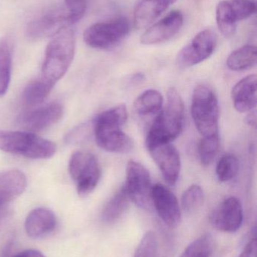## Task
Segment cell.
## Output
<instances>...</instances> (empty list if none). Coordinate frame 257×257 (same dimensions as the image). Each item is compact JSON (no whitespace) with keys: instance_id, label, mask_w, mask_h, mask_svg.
Returning a JSON list of instances; mask_svg holds the SVG:
<instances>
[{"instance_id":"31","label":"cell","mask_w":257,"mask_h":257,"mask_svg":"<svg viewBox=\"0 0 257 257\" xmlns=\"http://www.w3.org/2000/svg\"><path fill=\"white\" fill-rule=\"evenodd\" d=\"M237 21H242L256 12V0H228Z\"/></svg>"},{"instance_id":"4","label":"cell","mask_w":257,"mask_h":257,"mask_svg":"<svg viewBox=\"0 0 257 257\" xmlns=\"http://www.w3.org/2000/svg\"><path fill=\"white\" fill-rule=\"evenodd\" d=\"M0 150L30 159H48L56 152L55 144L27 131L0 130Z\"/></svg>"},{"instance_id":"15","label":"cell","mask_w":257,"mask_h":257,"mask_svg":"<svg viewBox=\"0 0 257 257\" xmlns=\"http://www.w3.org/2000/svg\"><path fill=\"white\" fill-rule=\"evenodd\" d=\"M184 24V17L179 11H172L162 19L151 26L140 38L144 45H156L173 38Z\"/></svg>"},{"instance_id":"28","label":"cell","mask_w":257,"mask_h":257,"mask_svg":"<svg viewBox=\"0 0 257 257\" xmlns=\"http://www.w3.org/2000/svg\"><path fill=\"white\" fill-rule=\"evenodd\" d=\"M220 148L219 133L212 136H203L199 145V158L204 166H208L214 161Z\"/></svg>"},{"instance_id":"35","label":"cell","mask_w":257,"mask_h":257,"mask_svg":"<svg viewBox=\"0 0 257 257\" xmlns=\"http://www.w3.org/2000/svg\"><path fill=\"white\" fill-rule=\"evenodd\" d=\"M247 124L250 125L251 127H256V111L254 110H252L250 112L247 114Z\"/></svg>"},{"instance_id":"21","label":"cell","mask_w":257,"mask_h":257,"mask_svg":"<svg viewBox=\"0 0 257 257\" xmlns=\"http://www.w3.org/2000/svg\"><path fill=\"white\" fill-rule=\"evenodd\" d=\"M13 43L11 38L0 40V96L6 94L12 75Z\"/></svg>"},{"instance_id":"16","label":"cell","mask_w":257,"mask_h":257,"mask_svg":"<svg viewBox=\"0 0 257 257\" xmlns=\"http://www.w3.org/2000/svg\"><path fill=\"white\" fill-rule=\"evenodd\" d=\"M27 184V178L21 171L0 173V220L7 215L11 202L24 193Z\"/></svg>"},{"instance_id":"20","label":"cell","mask_w":257,"mask_h":257,"mask_svg":"<svg viewBox=\"0 0 257 257\" xmlns=\"http://www.w3.org/2000/svg\"><path fill=\"white\" fill-rule=\"evenodd\" d=\"M162 95L155 90H147L137 96L133 104V111L136 115L146 117L159 113L162 108Z\"/></svg>"},{"instance_id":"8","label":"cell","mask_w":257,"mask_h":257,"mask_svg":"<svg viewBox=\"0 0 257 257\" xmlns=\"http://www.w3.org/2000/svg\"><path fill=\"white\" fill-rule=\"evenodd\" d=\"M130 200L142 209L152 210V188L149 171L138 162L130 160L124 184Z\"/></svg>"},{"instance_id":"29","label":"cell","mask_w":257,"mask_h":257,"mask_svg":"<svg viewBox=\"0 0 257 257\" xmlns=\"http://www.w3.org/2000/svg\"><path fill=\"white\" fill-rule=\"evenodd\" d=\"M239 163L233 154H225L217 165V175L219 181L226 182L235 178L238 174Z\"/></svg>"},{"instance_id":"10","label":"cell","mask_w":257,"mask_h":257,"mask_svg":"<svg viewBox=\"0 0 257 257\" xmlns=\"http://www.w3.org/2000/svg\"><path fill=\"white\" fill-rule=\"evenodd\" d=\"M70 17L65 7L54 8L29 24L27 36L30 39H42L53 36L66 27H71Z\"/></svg>"},{"instance_id":"18","label":"cell","mask_w":257,"mask_h":257,"mask_svg":"<svg viewBox=\"0 0 257 257\" xmlns=\"http://www.w3.org/2000/svg\"><path fill=\"white\" fill-rule=\"evenodd\" d=\"M257 78L250 75L240 80L232 88L231 96L234 107L238 112L254 110L256 105Z\"/></svg>"},{"instance_id":"14","label":"cell","mask_w":257,"mask_h":257,"mask_svg":"<svg viewBox=\"0 0 257 257\" xmlns=\"http://www.w3.org/2000/svg\"><path fill=\"white\" fill-rule=\"evenodd\" d=\"M167 184L174 185L179 178L181 159L172 142L160 144L147 149Z\"/></svg>"},{"instance_id":"32","label":"cell","mask_w":257,"mask_h":257,"mask_svg":"<svg viewBox=\"0 0 257 257\" xmlns=\"http://www.w3.org/2000/svg\"><path fill=\"white\" fill-rule=\"evenodd\" d=\"M89 0H64L65 8L72 24L78 22L85 14Z\"/></svg>"},{"instance_id":"7","label":"cell","mask_w":257,"mask_h":257,"mask_svg":"<svg viewBox=\"0 0 257 257\" xmlns=\"http://www.w3.org/2000/svg\"><path fill=\"white\" fill-rule=\"evenodd\" d=\"M69 172L76 184L78 194L86 196L98 185L101 169L96 157L92 153L76 151L69 160Z\"/></svg>"},{"instance_id":"17","label":"cell","mask_w":257,"mask_h":257,"mask_svg":"<svg viewBox=\"0 0 257 257\" xmlns=\"http://www.w3.org/2000/svg\"><path fill=\"white\" fill-rule=\"evenodd\" d=\"M57 225L54 212L45 208H38L30 211L26 218L24 227L32 238H41L52 232Z\"/></svg>"},{"instance_id":"13","label":"cell","mask_w":257,"mask_h":257,"mask_svg":"<svg viewBox=\"0 0 257 257\" xmlns=\"http://www.w3.org/2000/svg\"><path fill=\"white\" fill-rule=\"evenodd\" d=\"M152 205L162 221L170 228L179 226L182 220L181 206L176 196L162 184L152 188Z\"/></svg>"},{"instance_id":"26","label":"cell","mask_w":257,"mask_h":257,"mask_svg":"<svg viewBox=\"0 0 257 257\" xmlns=\"http://www.w3.org/2000/svg\"><path fill=\"white\" fill-rule=\"evenodd\" d=\"M215 246L214 237L211 234H205L189 244L181 257H211Z\"/></svg>"},{"instance_id":"22","label":"cell","mask_w":257,"mask_h":257,"mask_svg":"<svg viewBox=\"0 0 257 257\" xmlns=\"http://www.w3.org/2000/svg\"><path fill=\"white\" fill-rule=\"evenodd\" d=\"M129 200L125 186H122L104 207L101 214L102 221L107 224L117 221L128 208Z\"/></svg>"},{"instance_id":"27","label":"cell","mask_w":257,"mask_h":257,"mask_svg":"<svg viewBox=\"0 0 257 257\" xmlns=\"http://www.w3.org/2000/svg\"><path fill=\"white\" fill-rule=\"evenodd\" d=\"M205 195L202 187L193 184L187 189L181 197V207L187 214L196 212L203 205Z\"/></svg>"},{"instance_id":"3","label":"cell","mask_w":257,"mask_h":257,"mask_svg":"<svg viewBox=\"0 0 257 257\" xmlns=\"http://www.w3.org/2000/svg\"><path fill=\"white\" fill-rule=\"evenodd\" d=\"M75 45V33L71 27H64L51 36L45 50L42 76L56 84L72 63Z\"/></svg>"},{"instance_id":"25","label":"cell","mask_w":257,"mask_h":257,"mask_svg":"<svg viewBox=\"0 0 257 257\" xmlns=\"http://www.w3.org/2000/svg\"><path fill=\"white\" fill-rule=\"evenodd\" d=\"M217 27L220 33L226 38H230L236 31L237 21L228 0L220 2L216 12Z\"/></svg>"},{"instance_id":"9","label":"cell","mask_w":257,"mask_h":257,"mask_svg":"<svg viewBox=\"0 0 257 257\" xmlns=\"http://www.w3.org/2000/svg\"><path fill=\"white\" fill-rule=\"evenodd\" d=\"M217 36L211 29L198 33L190 43L178 53L177 63L183 69L192 67L209 58L217 45Z\"/></svg>"},{"instance_id":"1","label":"cell","mask_w":257,"mask_h":257,"mask_svg":"<svg viewBox=\"0 0 257 257\" xmlns=\"http://www.w3.org/2000/svg\"><path fill=\"white\" fill-rule=\"evenodd\" d=\"M128 119L125 105H118L98 114L93 122L95 140L108 152L127 154L134 148V141L122 130Z\"/></svg>"},{"instance_id":"33","label":"cell","mask_w":257,"mask_h":257,"mask_svg":"<svg viewBox=\"0 0 257 257\" xmlns=\"http://www.w3.org/2000/svg\"><path fill=\"white\" fill-rule=\"evenodd\" d=\"M256 238H254L249 241L239 257H256Z\"/></svg>"},{"instance_id":"34","label":"cell","mask_w":257,"mask_h":257,"mask_svg":"<svg viewBox=\"0 0 257 257\" xmlns=\"http://www.w3.org/2000/svg\"><path fill=\"white\" fill-rule=\"evenodd\" d=\"M11 257H45L43 253H41L39 250L35 249H27L22 250L19 253L12 254Z\"/></svg>"},{"instance_id":"12","label":"cell","mask_w":257,"mask_h":257,"mask_svg":"<svg viewBox=\"0 0 257 257\" xmlns=\"http://www.w3.org/2000/svg\"><path fill=\"white\" fill-rule=\"evenodd\" d=\"M243 208L236 197L225 199L210 214L209 220L213 227L224 232H235L243 223Z\"/></svg>"},{"instance_id":"23","label":"cell","mask_w":257,"mask_h":257,"mask_svg":"<svg viewBox=\"0 0 257 257\" xmlns=\"http://www.w3.org/2000/svg\"><path fill=\"white\" fill-rule=\"evenodd\" d=\"M54 84L55 83L42 76L33 80L24 88L22 94L23 102L29 106L40 104L48 96Z\"/></svg>"},{"instance_id":"6","label":"cell","mask_w":257,"mask_h":257,"mask_svg":"<svg viewBox=\"0 0 257 257\" xmlns=\"http://www.w3.org/2000/svg\"><path fill=\"white\" fill-rule=\"evenodd\" d=\"M130 32L129 21L117 18L90 26L84 33V41L89 47L106 50L122 42Z\"/></svg>"},{"instance_id":"30","label":"cell","mask_w":257,"mask_h":257,"mask_svg":"<svg viewBox=\"0 0 257 257\" xmlns=\"http://www.w3.org/2000/svg\"><path fill=\"white\" fill-rule=\"evenodd\" d=\"M158 243L155 233L148 231L140 240L134 257H157Z\"/></svg>"},{"instance_id":"19","label":"cell","mask_w":257,"mask_h":257,"mask_svg":"<svg viewBox=\"0 0 257 257\" xmlns=\"http://www.w3.org/2000/svg\"><path fill=\"white\" fill-rule=\"evenodd\" d=\"M175 2L176 0H140L134 12L136 27L146 28Z\"/></svg>"},{"instance_id":"5","label":"cell","mask_w":257,"mask_h":257,"mask_svg":"<svg viewBox=\"0 0 257 257\" xmlns=\"http://www.w3.org/2000/svg\"><path fill=\"white\" fill-rule=\"evenodd\" d=\"M191 113L195 125L202 136L218 133L220 107L217 94L211 86L200 84L195 88Z\"/></svg>"},{"instance_id":"2","label":"cell","mask_w":257,"mask_h":257,"mask_svg":"<svg viewBox=\"0 0 257 257\" xmlns=\"http://www.w3.org/2000/svg\"><path fill=\"white\" fill-rule=\"evenodd\" d=\"M185 120L184 101L177 89L172 87L167 93V102L157 115L146 139L147 149L175 140L182 133Z\"/></svg>"},{"instance_id":"11","label":"cell","mask_w":257,"mask_h":257,"mask_svg":"<svg viewBox=\"0 0 257 257\" xmlns=\"http://www.w3.org/2000/svg\"><path fill=\"white\" fill-rule=\"evenodd\" d=\"M64 108L61 104L52 102L36 109L23 113L18 123L26 131L34 133L51 127L63 117Z\"/></svg>"},{"instance_id":"24","label":"cell","mask_w":257,"mask_h":257,"mask_svg":"<svg viewBox=\"0 0 257 257\" xmlns=\"http://www.w3.org/2000/svg\"><path fill=\"white\" fill-rule=\"evenodd\" d=\"M257 51L256 46L245 45L235 50L228 57L226 64L233 71H243L256 66Z\"/></svg>"}]
</instances>
